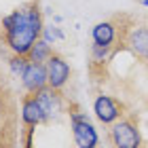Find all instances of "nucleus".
<instances>
[{"label": "nucleus", "instance_id": "nucleus-1", "mask_svg": "<svg viewBox=\"0 0 148 148\" xmlns=\"http://www.w3.org/2000/svg\"><path fill=\"white\" fill-rule=\"evenodd\" d=\"M2 30L4 40L13 49V53L28 55L32 45L42 34V15L36 2H25L11 15L2 17Z\"/></svg>", "mask_w": 148, "mask_h": 148}, {"label": "nucleus", "instance_id": "nucleus-2", "mask_svg": "<svg viewBox=\"0 0 148 148\" xmlns=\"http://www.w3.org/2000/svg\"><path fill=\"white\" fill-rule=\"evenodd\" d=\"M110 142L114 148H140L142 133L133 119H119L110 125Z\"/></svg>", "mask_w": 148, "mask_h": 148}, {"label": "nucleus", "instance_id": "nucleus-3", "mask_svg": "<svg viewBox=\"0 0 148 148\" xmlns=\"http://www.w3.org/2000/svg\"><path fill=\"white\" fill-rule=\"evenodd\" d=\"M119 45L142 62H148V28H119Z\"/></svg>", "mask_w": 148, "mask_h": 148}, {"label": "nucleus", "instance_id": "nucleus-4", "mask_svg": "<svg viewBox=\"0 0 148 148\" xmlns=\"http://www.w3.org/2000/svg\"><path fill=\"white\" fill-rule=\"evenodd\" d=\"M72 133L78 148H97V142H99L97 131L85 114H78V112L72 114Z\"/></svg>", "mask_w": 148, "mask_h": 148}, {"label": "nucleus", "instance_id": "nucleus-5", "mask_svg": "<svg viewBox=\"0 0 148 148\" xmlns=\"http://www.w3.org/2000/svg\"><path fill=\"white\" fill-rule=\"evenodd\" d=\"M47 78H49V87H53V89H62V87L68 83V78H70V66L68 62L62 57V55H57V53H53V55L47 59Z\"/></svg>", "mask_w": 148, "mask_h": 148}, {"label": "nucleus", "instance_id": "nucleus-6", "mask_svg": "<svg viewBox=\"0 0 148 148\" xmlns=\"http://www.w3.org/2000/svg\"><path fill=\"white\" fill-rule=\"evenodd\" d=\"M93 110H95V116L104 125H112L114 121L123 119V106L116 99H112L110 95H97L95 104H93Z\"/></svg>", "mask_w": 148, "mask_h": 148}, {"label": "nucleus", "instance_id": "nucleus-7", "mask_svg": "<svg viewBox=\"0 0 148 148\" xmlns=\"http://www.w3.org/2000/svg\"><path fill=\"white\" fill-rule=\"evenodd\" d=\"M49 119V114L42 110V106H40L36 93H30L23 97L21 102V121L25 127H36L38 123H45V121Z\"/></svg>", "mask_w": 148, "mask_h": 148}, {"label": "nucleus", "instance_id": "nucleus-8", "mask_svg": "<svg viewBox=\"0 0 148 148\" xmlns=\"http://www.w3.org/2000/svg\"><path fill=\"white\" fill-rule=\"evenodd\" d=\"M21 80H23V87L30 93H38L40 89H45V87L49 85V78H47V66L38 64V62H30V66L25 68Z\"/></svg>", "mask_w": 148, "mask_h": 148}, {"label": "nucleus", "instance_id": "nucleus-9", "mask_svg": "<svg viewBox=\"0 0 148 148\" xmlns=\"http://www.w3.org/2000/svg\"><path fill=\"white\" fill-rule=\"evenodd\" d=\"M91 36H93V42L95 45L112 47L114 42H119V28L114 25V21H102L93 28Z\"/></svg>", "mask_w": 148, "mask_h": 148}, {"label": "nucleus", "instance_id": "nucleus-10", "mask_svg": "<svg viewBox=\"0 0 148 148\" xmlns=\"http://www.w3.org/2000/svg\"><path fill=\"white\" fill-rule=\"evenodd\" d=\"M36 97H38V102H40V106H42V110L49 114H55L57 110H59V91L57 89H53V87H49L47 85L45 89H40L38 93H36Z\"/></svg>", "mask_w": 148, "mask_h": 148}, {"label": "nucleus", "instance_id": "nucleus-11", "mask_svg": "<svg viewBox=\"0 0 148 148\" xmlns=\"http://www.w3.org/2000/svg\"><path fill=\"white\" fill-rule=\"evenodd\" d=\"M53 55L51 47L47 40H36L34 45H32V49L28 51V59L30 62H38V64H47V59Z\"/></svg>", "mask_w": 148, "mask_h": 148}, {"label": "nucleus", "instance_id": "nucleus-12", "mask_svg": "<svg viewBox=\"0 0 148 148\" xmlns=\"http://www.w3.org/2000/svg\"><path fill=\"white\" fill-rule=\"evenodd\" d=\"M9 66H11L13 74H17V76H23L25 68H28V66H30V59H28V55H19V53H15V55L11 57Z\"/></svg>", "mask_w": 148, "mask_h": 148}, {"label": "nucleus", "instance_id": "nucleus-13", "mask_svg": "<svg viewBox=\"0 0 148 148\" xmlns=\"http://www.w3.org/2000/svg\"><path fill=\"white\" fill-rule=\"evenodd\" d=\"M42 34H45V40H47V42H51V40H55V38H64V34H62L57 28H45Z\"/></svg>", "mask_w": 148, "mask_h": 148}, {"label": "nucleus", "instance_id": "nucleus-14", "mask_svg": "<svg viewBox=\"0 0 148 148\" xmlns=\"http://www.w3.org/2000/svg\"><path fill=\"white\" fill-rule=\"evenodd\" d=\"M142 4H144V6H148V0H142Z\"/></svg>", "mask_w": 148, "mask_h": 148}, {"label": "nucleus", "instance_id": "nucleus-15", "mask_svg": "<svg viewBox=\"0 0 148 148\" xmlns=\"http://www.w3.org/2000/svg\"><path fill=\"white\" fill-rule=\"evenodd\" d=\"M97 148H99V146H97Z\"/></svg>", "mask_w": 148, "mask_h": 148}]
</instances>
